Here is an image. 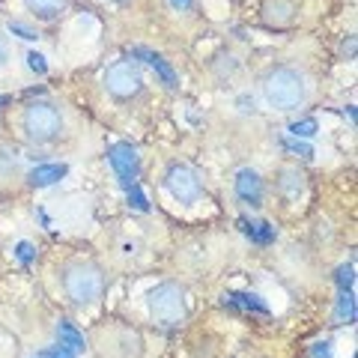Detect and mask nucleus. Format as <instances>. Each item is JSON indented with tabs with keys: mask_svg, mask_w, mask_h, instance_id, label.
<instances>
[{
	"mask_svg": "<svg viewBox=\"0 0 358 358\" xmlns=\"http://www.w3.org/2000/svg\"><path fill=\"white\" fill-rule=\"evenodd\" d=\"M263 93H266V102L278 108V110H296L301 102L308 99V84H305V75L293 66H278L266 75L263 81Z\"/></svg>",
	"mask_w": 358,
	"mask_h": 358,
	"instance_id": "f257e3e1",
	"label": "nucleus"
},
{
	"mask_svg": "<svg viewBox=\"0 0 358 358\" xmlns=\"http://www.w3.org/2000/svg\"><path fill=\"white\" fill-rule=\"evenodd\" d=\"M63 289L75 305H93V301L102 299L105 293V278H102V268L93 266V263H72L66 266L63 272Z\"/></svg>",
	"mask_w": 358,
	"mask_h": 358,
	"instance_id": "f03ea898",
	"label": "nucleus"
},
{
	"mask_svg": "<svg viewBox=\"0 0 358 358\" xmlns=\"http://www.w3.org/2000/svg\"><path fill=\"white\" fill-rule=\"evenodd\" d=\"M150 313L162 326H176L185 320V289L179 284H159L150 293Z\"/></svg>",
	"mask_w": 358,
	"mask_h": 358,
	"instance_id": "7ed1b4c3",
	"label": "nucleus"
},
{
	"mask_svg": "<svg viewBox=\"0 0 358 358\" xmlns=\"http://www.w3.org/2000/svg\"><path fill=\"white\" fill-rule=\"evenodd\" d=\"M60 129H63V117H60L57 105H51V102H30L27 105V110H24V131H27L30 141L48 143V141L57 138Z\"/></svg>",
	"mask_w": 358,
	"mask_h": 358,
	"instance_id": "20e7f679",
	"label": "nucleus"
},
{
	"mask_svg": "<svg viewBox=\"0 0 358 358\" xmlns=\"http://www.w3.org/2000/svg\"><path fill=\"white\" fill-rule=\"evenodd\" d=\"M105 87H108V93L117 96V99H131V96H138L141 90H143L141 69H138L134 63H129V60H120V63H114V66L108 69Z\"/></svg>",
	"mask_w": 358,
	"mask_h": 358,
	"instance_id": "39448f33",
	"label": "nucleus"
},
{
	"mask_svg": "<svg viewBox=\"0 0 358 358\" xmlns=\"http://www.w3.org/2000/svg\"><path fill=\"white\" fill-rule=\"evenodd\" d=\"M164 185H167V192H171L179 203H185V206L197 203L200 194H203V185H200L197 173L188 164H173L171 171H167V176H164Z\"/></svg>",
	"mask_w": 358,
	"mask_h": 358,
	"instance_id": "423d86ee",
	"label": "nucleus"
},
{
	"mask_svg": "<svg viewBox=\"0 0 358 358\" xmlns=\"http://www.w3.org/2000/svg\"><path fill=\"white\" fill-rule=\"evenodd\" d=\"M108 162L110 167H114V173L120 179L122 188H131L134 182H138L141 176V159H138V150L131 147V143H114V147L108 150Z\"/></svg>",
	"mask_w": 358,
	"mask_h": 358,
	"instance_id": "0eeeda50",
	"label": "nucleus"
},
{
	"mask_svg": "<svg viewBox=\"0 0 358 358\" xmlns=\"http://www.w3.org/2000/svg\"><path fill=\"white\" fill-rule=\"evenodd\" d=\"M233 185H236V197L242 203H248V206L263 203V179L257 171H251V167H242L236 179H233Z\"/></svg>",
	"mask_w": 358,
	"mask_h": 358,
	"instance_id": "6e6552de",
	"label": "nucleus"
},
{
	"mask_svg": "<svg viewBox=\"0 0 358 358\" xmlns=\"http://www.w3.org/2000/svg\"><path fill=\"white\" fill-rule=\"evenodd\" d=\"M131 57H141V60H147L150 66H152V72L162 78V84L167 87V90H173L176 87V72H173V66L167 63L162 54H155V51H150V48H131Z\"/></svg>",
	"mask_w": 358,
	"mask_h": 358,
	"instance_id": "1a4fd4ad",
	"label": "nucleus"
},
{
	"mask_svg": "<svg viewBox=\"0 0 358 358\" xmlns=\"http://www.w3.org/2000/svg\"><path fill=\"white\" fill-rule=\"evenodd\" d=\"M224 305L236 308V310H245V313H260V317H266L268 313V305L254 296V293H224Z\"/></svg>",
	"mask_w": 358,
	"mask_h": 358,
	"instance_id": "9d476101",
	"label": "nucleus"
},
{
	"mask_svg": "<svg viewBox=\"0 0 358 358\" xmlns=\"http://www.w3.org/2000/svg\"><path fill=\"white\" fill-rule=\"evenodd\" d=\"M66 173H69V167H66V164H39V167H33V171H30V182L45 188V185L60 182Z\"/></svg>",
	"mask_w": 358,
	"mask_h": 358,
	"instance_id": "9b49d317",
	"label": "nucleus"
},
{
	"mask_svg": "<svg viewBox=\"0 0 358 358\" xmlns=\"http://www.w3.org/2000/svg\"><path fill=\"white\" fill-rule=\"evenodd\" d=\"M239 227H242V233L248 236L251 242H257V245H268L275 239V227L268 221H248V218H239Z\"/></svg>",
	"mask_w": 358,
	"mask_h": 358,
	"instance_id": "f8f14e48",
	"label": "nucleus"
},
{
	"mask_svg": "<svg viewBox=\"0 0 358 358\" xmlns=\"http://www.w3.org/2000/svg\"><path fill=\"white\" fill-rule=\"evenodd\" d=\"M355 293L352 289H341L338 308H334V326H352L355 322Z\"/></svg>",
	"mask_w": 358,
	"mask_h": 358,
	"instance_id": "ddd939ff",
	"label": "nucleus"
},
{
	"mask_svg": "<svg viewBox=\"0 0 358 358\" xmlns=\"http://www.w3.org/2000/svg\"><path fill=\"white\" fill-rule=\"evenodd\" d=\"M57 343L66 346V350H72V352H84V346H87L84 334L78 331L69 320H60V326H57Z\"/></svg>",
	"mask_w": 358,
	"mask_h": 358,
	"instance_id": "4468645a",
	"label": "nucleus"
},
{
	"mask_svg": "<svg viewBox=\"0 0 358 358\" xmlns=\"http://www.w3.org/2000/svg\"><path fill=\"white\" fill-rule=\"evenodd\" d=\"M24 3H27V9H30L33 15H39V18H54V15L63 13L69 0H24Z\"/></svg>",
	"mask_w": 358,
	"mask_h": 358,
	"instance_id": "2eb2a0df",
	"label": "nucleus"
},
{
	"mask_svg": "<svg viewBox=\"0 0 358 358\" xmlns=\"http://www.w3.org/2000/svg\"><path fill=\"white\" fill-rule=\"evenodd\" d=\"M281 188L287 197H299L301 188H305V176H301L299 171H284L281 173Z\"/></svg>",
	"mask_w": 358,
	"mask_h": 358,
	"instance_id": "dca6fc26",
	"label": "nucleus"
},
{
	"mask_svg": "<svg viewBox=\"0 0 358 358\" xmlns=\"http://www.w3.org/2000/svg\"><path fill=\"white\" fill-rule=\"evenodd\" d=\"M126 192H129V206H131V209L150 212V200H147V194L141 192V185H138V182H134L131 188H126Z\"/></svg>",
	"mask_w": 358,
	"mask_h": 358,
	"instance_id": "f3484780",
	"label": "nucleus"
},
{
	"mask_svg": "<svg viewBox=\"0 0 358 358\" xmlns=\"http://www.w3.org/2000/svg\"><path fill=\"white\" fill-rule=\"evenodd\" d=\"M334 281H338L341 289H352V287H355V266H352V263L341 266L338 272H334Z\"/></svg>",
	"mask_w": 358,
	"mask_h": 358,
	"instance_id": "a211bd4d",
	"label": "nucleus"
},
{
	"mask_svg": "<svg viewBox=\"0 0 358 358\" xmlns=\"http://www.w3.org/2000/svg\"><path fill=\"white\" fill-rule=\"evenodd\" d=\"M289 131H293V138H313L320 131V126H317V120H301V122H293Z\"/></svg>",
	"mask_w": 358,
	"mask_h": 358,
	"instance_id": "6ab92c4d",
	"label": "nucleus"
},
{
	"mask_svg": "<svg viewBox=\"0 0 358 358\" xmlns=\"http://www.w3.org/2000/svg\"><path fill=\"white\" fill-rule=\"evenodd\" d=\"M15 257H18V263H21V266H30L33 260H36V248H33L30 242H18Z\"/></svg>",
	"mask_w": 358,
	"mask_h": 358,
	"instance_id": "aec40b11",
	"label": "nucleus"
},
{
	"mask_svg": "<svg viewBox=\"0 0 358 358\" xmlns=\"http://www.w3.org/2000/svg\"><path fill=\"white\" fill-rule=\"evenodd\" d=\"M36 358H78V352H72V350H66V346H48V350H42Z\"/></svg>",
	"mask_w": 358,
	"mask_h": 358,
	"instance_id": "412c9836",
	"label": "nucleus"
},
{
	"mask_svg": "<svg viewBox=\"0 0 358 358\" xmlns=\"http://www.w3.org/2000/svg\"><path fill=\"white\" fill-rule=\"evenodd\" d=\"M27 66H30V72H36V75L48 72V63H45V57H42L39 51H30V54H27Z\"/></svg>",
	"mask_w": 358,
	"mask_h": 358,
	"instance_id": "4be33fe9",
	"label": "nucleus"
},
{
	"mask_svg": "<svg viewBox=\"0 0 358 358\" xmlns=\"http://www.w3.org/2000/svg\"><path fill=\"white\" fill-rule=\"evenodd\" d=\"M284 147H287L289 152L301 155V159H310V155H313V147H310V143H301L299 138H296V141H284Z\"/></svg>",
	"mask_w": 358,
	"mask_h": 358,
	"instance_id": "5701e85b",
	"label": "nucleus"
},
{
	"mask_svg": "<svg viewBox=\"0 0 358 358\" xmlns=\"http://www.w3.org/2000/svg\"><path fill=\"white\" fill-rule=\"evenodd\" d=\"M9 60H13V48H9V36L0 30V69H6Z\"/></svg>",
	"mask_w": 358,
	"mask_h": 358,
	"instance_id": "b1692460",
	"label": "nucleus"
},
{
	"mask_svg": "<svg viewBox=\"0 0 358 358\" xmlns=\"http://www.w3.org/2000/svg\"><path fill=\"white\" fill-rule=\"evenodd\" d=\"M9 33H15V36H21V39H27V42H33V39H39V33H36V30H30L27 24H18V21H13V24H9Z\"/></svg>",
	"mask_w": 358,
	"mask_h": 358,
	"instance_id": "393cba45",
	"label": "nucleus"
},
{
	"mask_svg": "<svg viewBox=\"0 0 358 358\" xmlns=\"http://www.w3.org/2000/svg\"><path fill=\"white\" fill-rule=\"evenodd\" d=\"M313 358H331V341L313 343Z\"/></svg>",
	"mask_w": 358,
	"mask_h": 358,
	"instance_id": "a878e982",
	"label": "nucleus"
},
{
	"mask_svg": "<svg viewBox=\"0 0 358 358\" xmlns=\"http://www.w3.org/2000/svg\"><path fill=\"white\" fill-rule=\"evenodd\" d=\"M192 3H194V0H171V6L176 9V13H188V9H192Z\"/></svg>",
	"mask_w": 358,
	"mask_h": 358,
	"instance_id": "bb28decb",
	"label": "nucleus"
},
{
	"mask_svg": "<svg viewBox=\"0 0 358 358\" xmlns=\"http://www.w3.org/2000/svg\"><path fill=\"white\" fill-rule=\"evenodd\" d=\"M6 102H9V96H0V108H3Z\"/></svg>",
	"mask_w": 358,
	"mask_h": 358,
	"instance_id": "cd10ccee",
	"label": "nucleus"
}]
</instances>
